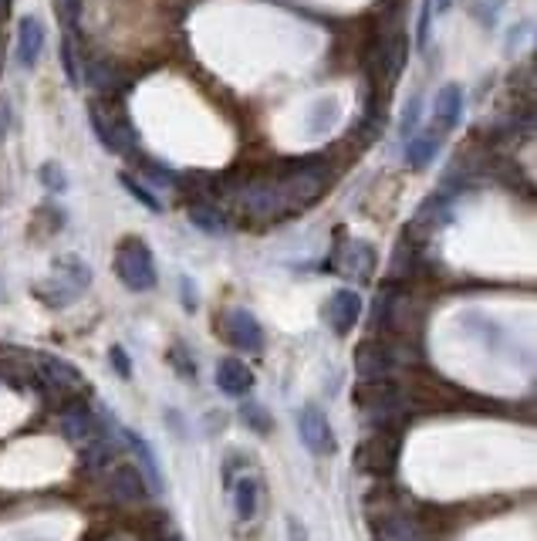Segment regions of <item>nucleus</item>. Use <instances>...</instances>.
I'll list each match as a JSON object with an SVG mask.
<instances>
[{
	"label": "nucleus",
	"instance_id": "obj_9",
	"mask_svg": "<svg viewBox=\"0 0 537 541\" xmlns=\"http://www.w3.org/2000/svg\"><path fill=\"white\" fill-rule=\"evenodd\" d=\"M244 207L257 217H274L277 210H288L291 203L284 197L281 183H250L244 190Z\"/></svg>",
	"mask_w": 537,
	"mask_h": 541
},
{
	"label": "nucleus",
	"instance_id": "obj_30",
	"mask_svg": "<svg viewBox=\"0 0 537 541\" xmlns=\"http://www.w3.org/2000/svg\"><path fill=\"white\" fill-rule=\"evenodd\" d=\"M450 7V0H436V11H446Z\"/></svg>",
	"mask_w": 537,
	"mask_h": 541
},
{
	"label": "nucleus",
	"instance_id": "obj_24",
	"mask_svg": "<svg viewBox=\"0 0 537 541\" xmlns=\"http://www.w3.org/2000/svg\"><path fill=\"white\" fill-rule=\"evenodd\" d=\"M41 180H44V186L48 190H55V193H61L65 190V173H61V166H55V163H48V166H41Z\"/></svg>",
	"mask_w": 537,
	"mask_h": 541
},
{
	"label": "nucleus",
	"instance_id": "obj_21",
	"mask_svg": "<svg viewBox=\"0 0 537 541\" xmlns=\"http://www.w3.org/2000/svg\"><path fill=\"white\" fill-rule=\"evenodd\" d=\"M119 180H122V186H125V190H129L132 193V197H136L139 203H142V207H146L149 210V214H163V210H159V200L156 197H152V193L146 190V186H142L139 180H136V176H129V173H122L119 176Z\"/></svg>",
	"mask_w": 537,
	"mask_h": 541
},
{
	"label": "nucleus",
	"instance_id": "obj_10",
	"mask_svg": "<svg viewBox=\"0 0 537 541\" xmlns=\"http://www.w3.org/2000/svg\"><path fill=\"white\" fill-rule=\"evenodd\" d=\"M109 487H112V494L119 501L125 504H136L142 501L149 494V484H146V477H142V470L139 467H132V464H119V467H112V474H109Z\"/></svg>",
	"mask_w": 537,
	"mask_h": 541
},
{
	"label": "nucleus",
	"instance_id": "obj_14",
	"mask_svg": "<svg viewBox=\"0 0 537 541\" xmlns=\"http://www.w3.org/2000/svg\"><path fill=\"white\" fill-rule=\"evenodd\" d=\"M217 386L227 396H247L250 389H254V372L247 369V362L230 356L217 366Z\"/></svg>",
	"mask_w": 537,
	"mask_h": 541
},
{
	"label": "nucleus",
	"instance_id": "obj_25",
	"mask_svg": "<svg viewBox=\"0 0 537 541\" xmlns=\"http://www.w3.org/2000/svg\"><path fill=\"white\" fill-rule=\"evenodd\" d=\"M55 11L65 17V24H75L78 11H82V0H55Z\"/></svg>",
	"mask_w": 537,
	"mask_h": 541
},
{
	"label": "nucleus",
	"instance_id": "obj_28",
	"mask_svg": "<svg viewBox=\"0 0 537 541\" xmlns=\"http://www.w3.org/2000/svg\"><path fill=\"white\" fill-rule=\"evenodd\" d=\"M288 528H291V538H294V541H304V528L298 525V521L291 518V521H288Z\"/></svg>",
	"mask_w": 537,
	"mask_h": 541
},
{
	"label": "nucleus",
	"instance_id": "obj_1",
	"mask_svg": "<svg viewBox=\"0 0 537 541\" xmlns=\"http://www.w3.org/2000/svg\"><path fill=\"white\" fill-rule=\"evenodd\" d=\"M115 274L129 291H149L156 288V261H152L149 247L142 241H122L115 251Z\"/></svg>",
	"mask_w": 537,
	"mask_h": 541
},
{
	"label": "nucleus",
	"instance_id": "obj_15",
	"mask_svg": "<svg viewBox=\"0 0 537 541\" xmlns=\"http://www.w3.org/2000/svg\"><path fill=\"white\" fill-rule=\"evenodd\" d=\"M125 443L136 450L139 470H142V477H146L149 491H159V487H163V477H159V464H156V454L149 450V443L142 440V437H136V433H125Z\"/></svg>",
	"mask_w": 537,
	"mask_h": 541
},
{
	"label": "nucleus",
	"instance_id": "obj_26",
	"mask_svg": "<svg viewBox=\"0 0 537 541\" xmlns=\"http://www.w3.org/2000/svg\"><path fill=\"white\" fill-rule=\"evenodd\" d=\"M112 362H115V369H119V376H122V379H129V376H132V366H129V359H125L122 345H112Z\"/></svg>",
	"mask_w": 537,
	"mask_h": 541
},
{
	"label": "nucleus",
	"instance_id": "obj_11",
	"mask_svg": "<svg viewBox=\"0 0 537 541\" xmlns=\"http://www.w3.org/2000/svg\"><path fill=\"white\" fill-rule=\"evenodd\" d=\"M463 115V88L460 85H443L440 95H436V105H433V129L436 136L450 132Z\"/></svg>",
	"mask_w": 537,
	"mask_h": 541
},
{
	"label": "nucleus",
	"instance_id": "obj_20",
	"mask_svg": "<svg viewBox=\"0 0 537 541\" xmlns=\"http://www.w3.org/2000/svg\"><path fill=\"white\" fill-rule=\"evenodd\" d=\"M436 146H440V136H426V139H413L406 149V163L413 166V170H423L429 159L436 156Z\"/></svg>",
	"mask_w": 537,
	"mask_h": 541
},
{
	"label": "nucleus",
	"instance_id": "obj_2",
	"mask_svg": "<svg viewBox=\"0 0 537 541\" xmlns=\"http://www.w3.org/2000/svg\"><path fill=\"white\" fill-rule=\"evenodd\" d=\"M88 119H92V129H95L98 143L109 149V153H129V149H136V129H132V122H129V115H125V112H115L112 105H109V109L92 105Z\"/></svg>",
	"mask_w": 537,
	"mask_h": 541
},
{
	"label": "nucleus",
	"instance_id": "obj_17",
	"mask_svg": "<svg viewBox=\"0 0 537 541\" xmlns=\"http://www.w3.org/2000/svg\"><path fill=\"white\" fill-rule=\"evenodd\" d=\"M375 538L379 541H416V525L406 514H386L382 525H375Z\"/></svg>",
	"mask_w": 537,
	"mask_h": 541
},
{
	"label": "nucleus",
	"instance_id": "obj_5",
	"mask_svg": "<svg viewBox=\"0 0 537 541\" xmlns=\"http://www.w3.org/2000/svg\"><path fill=\"white\" fill-rule=\"evenodd\" d=\"M223 335L227 342L240 352H261L264 349V328L254 315L244 312V308H234L223 318Z\"/></svg>",
	"mask_w": 537,
	"mask_h": 541
},
{
	"label": "nucleus",
	"instance_id": "obj_7",
	"mask_svg": "<svg viewBox=\"0 0 537 541\" xmlns=\"http://www.w3.org/2000/svg\"><path fill=\"white\" fill-rule=\"evenodd\" d=\"M358 315H362V298H358V291L342 288V291H335V295L328 298L325 318H328V325L335 328L338 335L352 332L355 322H358Z\"/></svg>",
	"mask_w": 537,
	"mask_h": 541
},
{
	"label": "nucleus",
	"instance_id": "obj_8",
	"mask_svg": "<svg viewBox=\"0 0 537 541\" xmlns=\"http://www.w3.org/2000/svg\"><path fill=\"white\" fill-rule=\"evenodd\" d=\"M392 366H396V359H392V349L382 342H362L355 352V369L362 379H389Z\"/></svg>",
	"mask_w": 537,
	"mask_h": 541
},
{
	"label": "nucleus",
	"instance_id": "obj_18",
	"mask_svg": "<svg viewBox=\"0 0 537 541\" xmlns=\"http://www.w3.org/2000/svg\"><path fill=\"white\" fill-rule=\"evenodd\" d=\"M190 224L200 227L203 234H223L227 230V220L217 207H210V203H193L190 207Z\"/></svg>",
	"mask_w": 537,
	"mask_h": 541
},
{
	"label": "nucleus",
	"instance_id": "obj_29",
	"mask_svg": "<svg viewBox=\"0 0 537 541\" xmlns=\"http://www.w3.org/2000/svg\"><path fill=\"white\" fill-rule=\"evenodd\" d=\"M7 7H11V0H0V21H4V14H7Z\"/></svg>",
	"mask_w": 537,
	"mask_h": 541
},
{
	"label": "nucleus",
	"instance_id": "obj_23",
	"mask_svg": "<svg viewBox=\"0 0 537 541\" xmlns=\"http://www.w3.org/2000/svg\"><path fill=\"white\" fill-rule=\"evenodd\" d=\"M240 420H244L247 427H254L257 433L271 430V416H267L264 406H257V403H244V406H240Z\"/></svg>",
	"mask_w": 537,
	"mask_h": 541
},
{
	"label": "nucleus",
	"instance_id": "obj_3",
	"mask_svg": "<svg viewBox=\"0 0 537 541\" xmlns=\"http://www.w3.org/2000/svg\"><path fill=\"white\" fill-rule=\"evenodd\" d=\"M298 433H301V443L315 457L335 454V433H331L328 416L321 413L318 406H304V410L298 413Z\"/></svg>",
	"mask_w": 537,
	"mask_h": 541
},
{
	"label": "nucleus",
	"instance_id": "obj_13",
	"mask_svg": "<svg viewBox=\"0 0 537 541\" xmlns=\"http://www.w3.org/2000/svg\"><path fill=\"white\" fill-rule=\"evenodd\" d=\"M41 51H44V24L38 17H24L21 28H17V61L24 68H34Z\"/></svg>",
	"mask_w": 537,
	"mask_h": 541
},
{
	"label": "nucleus",
	"instance_id": "obj_12",
	"mask_svg": "<svg viewBox=\"0 0 537 541\" xmlns=\"http://www.w3.org/2000/svg\"><path fill=\"white\" fill-rule=\"evenodd\" d=\"M38 366H41L44 383H51L58 393H78V389L85 386L82 372L71 366V362L58 359V356H38Z\"/></svg>",
	"mask_w": 537,
	"mask_h": 541
},
{
	"label": "nucleus",
	"instance_id": "obj_19",
	"mask_svg": "<svg viewBox=\"0 0 537 541\" xmlns=\"http://www.w3.org/2000/svg\"><path fill=\"white\" fill-rule=\"evenodd\" d=\"M234 508H237V518H244V521L254 518V514H257V481L240 477L237 491H234Z\"/></svg>",
	"mask_w": 537,
	"mask_h": 541
},
{
	"label": "nucleus",
	"instance_id": "obj_22",
	"mask_svg": "<svg viewBox=\"0 0 537 541\" xmlns=\"http://www.w3.org/2000/svg\"><path fill=\"white\" fill-rule=\"evenodd\" d=\"M61 61H65V75L71 85H82V65H78V48L75 41L65 38V44H61Z\"/></svg>",
	"mask_w": 537,
	"mask_h": 541
},
{
	"label": "nucleus",
	"instance_id": "obj_6",
	"mask_svg": "<svg viewBox=\"0 0 537 541\" xmlns=\"http://www.w3.org/2000/svg\"><path fill=\"white\" fill-rule=\"evenodd\" d=\"M61 430H65V437L71 443H78V447H85V443H92V440H98L105 433L102 420H98V416L88 410L85 403L65 406V413H61Z\"/></svg>",
	"mask_w": 537,
	"mask_h": 541
},
{
	"label": "nucleus",
	"instance_id": "obj_27",
	"mask_svg": "<svg viewBox=\"0 0 537 541\" xmlns=\"http://www.w3.org/2000/svg\"><path fill=\"white\" fill-rule=\"evenodd\" d=\"M416 119H419V102H413V105H409V109H406V115H402V129H416Z\"/></svg>",
	"mask_w": 537,
	"mask_h": 541
},
{
	"label": "nucleus",
	"instance_id": "obj_4",
	"mask_svg": "<svg viewBox=\"0 0 537 541\" xmlns=\"http://www.w3.org/2000/svg\"><path fill=\"white\" fill-rule=\"evenodd\" d=\"M399 460V437L396 433H375L372 440L362 443L358 450V467L369 470V474H392Z\"/></svg>",
	"mask_w": 537,
	"mask_h": 541
},
{
	"label": "nucleus",
	"instance_id": "obj_16",
	"mask_svg": "<svg viewBox=\"0 0 537 541\" xmlns=\"http://www.w3.org/2000/svg\"><path fill=\"white\" fill-rule=\"evenodd\" d=\"M82 75L85 82L95 88V92H112L115 82H119V75H115V65L105 58H88L82 61Z\"/></svg>",
	"mask_w": 537,
	"mask_h": 541
}]
</instances>
